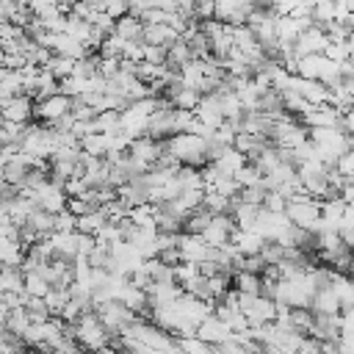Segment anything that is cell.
Segmentation results:
<instances>
[{
  "mask_svg": "<svg viewBox=\"0 0 354 354\" xmlns=\"http://www.w3.org/2000/svg\"><path fill=\"white\" fill-rule=\"evenodd\" d=\"M235 232H238V227H235L232 216H227V213H216V216L210 218V224L202 230V241H205L207 246H224V243L232 241Z\"/></svg>",
  "mask_w": 354,
  "mask_h": 354,
  "instance_id": "cell-3",
  "label": "cell"
},
{
  "mask_svg": "<svg viewBox=\"0 0 354 354\" xmlns=\"http://www.w3.org/2000/svg\"><path fill=\"white\" fill-rule=\"evenodd\" d=\"M22 290L28 296H44L50 290V282L39 274V271H25V279H22Z\"/></svg>",
  "mask_w": 354,
  "mask_h": 354,
  "instance_id": "cell-14",
  "label": "cell"
},
{
  "mask_svg": "<svg viewBox=\"0 0 354 354\" xmlns=\"http://www.w3.org/2000/svg\"><path fill=\"white\" fill-rule=\"evenodd\" d=\"M44 69L61 83L64 77H69L72 75V69H75V61L72 58H66V55H58V53H53L50 58H47V64H44Z\"/></svg>",
  "mask_w": 354,
  "mask_h": 354,
  "instance_id": "cell-12",
  "label": "cell"
},
{
  "mask_svg": "<svg viewBox=\"0 0 354 354\" xmlns=\"http://www.w3.org/2000/svg\"><path fill=\"white\" fill-rule=\"evenodd\" d=\"M177 249L183 254V263H202L207 257V243L202 241V235H188V232H180L177 238Z\"/></svg>",
  "mask_w": 354,
  "mask_h": 354,
  "instance_id": "cell-7",
  "label": "cell"
},
{
  "mask_svg": "<svg viewBox=\"0 0 354 354\" xmlns=\"http://www.w3.org/2000/svg\"><path fill=\"white\" fill-rule=\"evenodd\" d=\"M221 174H230V177H235L241 169H243V163H246V155L243 152H238L235 147H230V149H224L216 160H210Z\"/></svg>",
  "mask_w": 354,
  "mask_h": 354,
  "instance_id": "cell-10",
  "label": "cell"
},
{
  "mask_svg": "<svg viewBox=\"0 0 354 354\" xmlns=\"http://www.w3.org/2000/svg\"><path fill=\"white\" fill-rule=\"evenodd\" d=\"M0 105H3L6 122H11V124H30L33 122V97L30 94H17Z\"/></svg>",
  "mask_w": 354,
  "mask_h": 354,
  "instance_id": "cell-5",
  "label": "cell"
},
{
  "mask_svg": "<svg viewBox=\"0 0 354 354\" xmlns=\"http://www.w3.org/2000/svg\"><path fill=\"white\" fill-rule=\"evenodd\" d=\"M335 169H337L346 180H354V149H351V147H348V149L335 160Z\"/></svg>",
  "mask_w": 354,
  "mask_h": 354,
  "instance_id": "cell-15",
  "label": "cell"
},
{
  "mask_svg": "<svg viewBox=\"0 0 354 354\" xmlns=\"http://www.w3.org/2000/svg\"><path fill=\"white\" fill-rule=\"evenodd\" d=\"M260 274H252V271H235L232 274V288L238 293H260Z\"/></svg>",
  "mask_w": 354,
  "mask_h": 354,
  "instance_id": "cell-13",
  "label": "cell"
},
{
  "mask_svg": "<svg viewBox=\"0 0 354 354\" xmlns=\"http://www.w3.org/2000/svg\"><path fill=\"white\" fill-rule=\"evenodd\" d=\"M64 113H69V97L55 91L39 102H33V122H41V124H53L55 119H61Z\"/></svg>",
  "mask_w": 354,
  "mask_h": 354,
  "instance_id": "cell-2",
  "label": "cell"
},
{
  "mask_svg": "<svg viewBox=\"0 0 354 354\" xmlns=\"http://www.w3.org/2000/svg\"><path fill=\"white\" fill-rule=\"evenodd\" d=\"M113 33H116L119 39H124V41H144V39H141V33H144V22H141L138 17H133V14H124V17L116 19Z\"/></svg>",
  "mask_w": 354,
  "mask_h": 354,
  "instance_id": "cell-9",
  "label": "cell"
},
{
  "mask_svg": "<svg viewBox=\"0 0 354 354\" xmlns=\"http://www.w3.org/2000/svg\"><path fill=\"white\" fill-rule=\"evenodd\" d=\"M348 147H351V149H354V136H348Z\"/></svg>",
  "mask_w": 354,
  "mask_h": 354,
  "instance_id": "cell-18",
  "label": "cell"
},
{
  "mask_svg": "<svg viewBox=\"0 0 354 354\" xmlns=\"http://www.w3.org/2000/svg\"><path fill=\"white\" fill-rule=\"evenodd\" d=\"M326 44H329L326 30H324V28H318V25H310V28H304V30L296 36V41H293V53L301 58V55L324 53V50H326Z\"/></svg>",
  "mask_w": 354,
  "mask_h": 354,
  "instance_id": "cell-4",
  "label": "cell"
},
{
  "mask_svg": "<svg viewBox=\"0 0 354 354\" xmlns=\"http://www.w3.org/2000/svg\"><path fill=\"white\" fill-rule=\"evenodd\" d=\"M340 130H343L346 136H354V105L340 113Z\"/></svg>",
  "mask_w": 354,
  "mask_h": 354,
  "instance_id": "cell-17",
  "label": "cell"
},
{
  "mask_svg": "<svg viewBox=\"0 0 354 354\" xmlns=\"http://www.w3.org/2000/svg\"><path fill=\"white\" fill-rule=\"evenodd\" d=\"M196 337L205 340V343H210V346H218V343L230 340L232 332H230V326H227L221 318H216V315L210 313L207 318H202V321L196 324Z\"/></svg>",
  "mask_w": 354,
  "mask_h": 354,
  "instance_id": "cell-6",
  "label": "cell"
},
{
  "mask_svg": "<svg viewBox=\"0 0 354 354\" xmlns=\"http://www.w3.org/2000/svg\"><path fill=\"white\" fill-rule=\"evenodd\" d=\"M144 44H160V47H169L174 39H177V30L166 22H152V25H144V33H141Z\"/></svg>",
  "mask_w": 354,
  "mask_h": 354,
  "instance_id": "cell-8",
  "label": "cell"
},
{
  "mask_svg": "<svg viewBox=\"0 0 354 354\" xmlns=\"http://www.w3.org/2000/svg\"><path fill=\"white\" fill-rule=\"evenodd\" d=\"M285 218L293 224V227H301V230H313L321 218V199H313L310 194L299 191L288 199L285 205Z\"/></svg>",
  "mask_w": 354,
  "mask_h": 354,
  "instance_id": "cell-1",
  "label": "cell"
},
{
  "mask_svg": "<svg viewBox=\"0 0 354 354\" xmlns=\"http://www.w3.org/2000/svg\"><path fill=\"white\" fill-rule=\"evenodd\" d=\"M310 310L313 313H324V315H335V313H340V299H337V293L332 288L315 290L313 301H310Z\"/></svg>",
  "mask_w": 354,
  "mask_h": 354,
  "instance_id": "cell-11",
  "label": "cell"
},
{
  "mask_svg": "<svg viewBox=\"0 0 354 354\" xmlns=\"http://www.w3.org/2000/svg\"><path fill=\"white\" fill-rule=\"evenodd\" d=\"M141 61H149L155 66L166 64V47H160V44H144V58Z\"/></svg>",
  "mask_w": 354,
  "mask_h": 354,
  "instance_id": "cell-16",
  "label": "cell"
}]
</instances>
